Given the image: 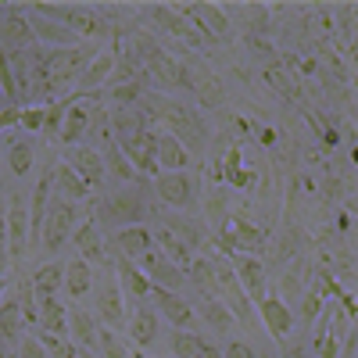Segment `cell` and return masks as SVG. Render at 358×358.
<instances>
[{
	"instance_id": "cell-2",
	"label": "cell",
	"mask_w": 358,
	"mask_h": 358,
	"mask_svg": "<svg viewBox=\"0 0 358 358\" xmlns=\"http://www.w3.org/2000/svg\"><path fill=\"white\" fill-rule=\"evenodd\" d=\"M147 215H151V183L143 176L97 201V222H104L111 233L126 226H143Z\"/></svg>"
},
{
	"instance_id": "cell-4",
	"label": "cell",
	"mask_w": 358,
	"mask_h": 358,
	"mask_svg": "<svg viewBox=\"0 0 358 358\" xmlns=\"http://www.w3.org/2000/svg\"><path fill=\"white\" fill-rule=\"evenodd\" d=\"M155 197L172 212H194L201 201V179L190 172H158L155 176Z\"/></svg>"
},
{
	"instance_id": "cell-7",
	"label": "cell",
	"mask_w": 358,
	"mask_h": 358,
	"mask_svg": "<svg viewBox=\"0 0 358 358\" xmlns=\"http://www.w3.org/2000/svg\"><path fill=\"white\" fill-rule=\"evenodd\" d=\"M136 265H140V273L151 280V287H158V290H172V294H179V290L187 287V273H183L179 265H172L162 251H147Z\"/></svg>"
},
{
	"instance_id": "cell-20",
	"label": "cell",
	"mask_w": 358,
	"mask_h": 358,
	"mask_svg": "<svg viewBox=\"0 0 358 358\" xmlns=\"http://www.w3.org/2000/svg\"><path fill=\"white\" fill-rule=\"evenodd\" d=\"M158 226H165V229H169V233H172L190 255L204 244V226L194 222V219L183 215V212H176V215H172V212H162V222H158Z\"/></svg>"
},
{
	"instance_id": "cell-6",
	"label": "cell",
	"mask_w": 358,
	"mask_h": 358,
	"mask_svg": "<svg viewBox=\"0 0 358 358\" xmlns=\"http://www.w3.org/2000/svg\"><path fill=\"white\" fill-rule=\"evenodd\" d=\"M4 251L15 265L29 255V208L18 190L8 194V244H4Z\"/></svg>"
},
{
	"instance_id": "cell-1",
	"label": "cell",
	"mask_w": 358,
	"mask_h": 358,
	"mask_svg": "<svg viewBox=\"0 0 358 358\" xmlns=\"http://www.w3.org/2000/svg\"><path fill=\"white\" fill-rule=\"evenodd\" d=\"M143 111L151 115V122L165 133H172L179 143L187 147V155H204L208 151V143H212V129H208V122L201 118L197 108L183 104V101H172L165 94H147L140 97Z\"/></svg>"
},
{
	"instance_id": "cell-45",
	"label": "cell",
	"mask_w": 358,
	"mask_h": 358,
	"mask_svg": "<svg viewBox=\"0 0 358 358\" xmlns=\"http://www.w3.org/2000/svg\"><path fill=\"white\" fill-rule=\"evenodd\" d=\"M262 143L273 147V143H276V133H273V129H262Z\"/></svg>"
},
{
	"instance_id": "cell-40",
	"label": "cell",
	"mask_w": 358,
	"mask_h": 358,
	"mask_svg": "<svg viewBox=\"0 0 358 358\" xmlns=\"http://www.w3.org/2000/svg\"><path fill=\"white\" fill-rule=\"evenodd\" d=\"M222 358H255V348H251L248 341H229Z\"/></svg>"
},
{
	"instance_id": "cell-9",
	"label": "cell",
	"mask_w": 358,
	"mask_h": 358,
	"mask_svg": "<svg viewBox=\"0 0 358 358\" xmlns=\"http://www.w3.org/2000/svg\"><path fill=\"white\" fill-rule=\"evenodd\" d=\"M65 165H72V172L83 179L90 190L104 187V179H108V172H104V158H101L97 147H86V143L65 147Z\"/></svg>"
},
{
	"instance_id": "cell-23",
	"label": "cell",
	"mask_w": 358,
	"mask_h": 358,
	"mask_svg": "<svg viewBox=\"0 0 358 358\" xmlns=\"http://www.w3.org/2000/svg\"><path fill=\"white\" fill-rule=\"evenodd\" d=\"M36 322H40V334L69 341V308L57 301V297H43V301H36Z\"/></svg>"
},
{
	"instance_id": "cell-28",
	"label": "cell",
	"mask_w": 358,
	"mask_h": 358,
	"mask_svg": "<svg viewBox=\"0 0 358 358\" xmlns=\"http://www.w3.org/2000/svg\"><path fill=\"white\" fill-rule=\"evenodd\" d=\"M54 190H57V197H65V201H86L90 197V187L65 162H54Z\"/></svg>"
},
{
	"instance_id": "cell-8",
	"label": "cell",
	"mask_w": 358,
	"mask_h": 358,
	"mask_svg": "<svg viewBox=\"0 0 358 358\" xmlns=\"http://www.w3.org/2000/svg\"><path fill=\"white\" fill-rule=\"evenodd\" d=\"M183 69H187V90H194L201 108H212V111L226 108V90H222V79L215 72H208L201 62L183 65Z\"/></svg>"
},
{
	"instance_id": "cell-36",
	"label": "cell",
	"mask_w": 358,
	"mask_h": 358,
	"mask_svg": "<svg viewBox=\"0 0 358 358\" xmlns=\"http://www.w3.org/2000/svg\"><path fill=\"white\" fill-rule=\"evenodd\" d=\"M43 122H47V104H33V108H22V118H18V133H43Z\"/></svg>"
},
{
	"instance_id": "cell-26",
	"label": "cell",
	"mask_w": 358,
	"mask_h": 358,
	"mask_svg": "<svg viewBox=\"0 0 358 358\" xmlns=\"http://www.w3.org/2000/svg\"><path fill=\"white\" fill-rule=\"evenodd\" d=\"M33 162H36L33 140L22 136V133H11L8 136V165H11V172L15 176H29V172H33Z\"/></svg>"
},
{
	"instance_id": "cell-15",
	"label": "cell",
	"mask_w": 358,
	"mask_h": 358,
	"mask_svg": "<svg viewBox=\"0 0 358 358\" xmlns=\"http://www.w3.org/2000/svg\"><path fill=\"white\" fill-rule=\"evenodd\" d=\"M143 76L147 79H155L158 86H165V90H172V86H183L187 90V69H183V62L179 57H172V54H155L151 62H143Z\"/></svg>"
},
{
	"instance_id": "cell-37",
	"label": "cell",
	"mask_w": 358,
	"mask_h": 358,
	"mask_svg": "<svg viewBox=\"0 0 358 358\" xmlns=\"http://www.w3.org/2000/svg\"><path fill=\"white\" fill-rule=\"evenodd\" d=\"M97 348L101 358H129V348L115 337V330H97Z\"/></svg>"
},
{
	"instance_id": "cell-12",
	"label": "cell",
	"mask_w": 358,
	"mask_h": 358,
	"mask_svg": "<svg viewBox=\"0 0 358 358\" xmlns=\"http://www.w3.org/2000/svg\"><path fill=\"white\" fill-rule=\"evenodd\" d=\"M229 265H233V276H236V283H241V290L258 305L265 297V265L255 255H233Z\"/></svg>"
},
{
	"instance_id": "cell-24",
	"label": "cell",
	"mask_w": 358,
	"mask_h": 358,
	"mask_svg": "<svg viewBox=\"0 0 358 358\" xmlns=\"http://www.w3.org/2000/svg\"><path fill=\"white\" fill-rule=\"evenodd\" d=\"M69 341L79 348V351H97V322L86 308L72 305L69 308Z\"/></svg>"
},
{
	"instance_id": "cell-25",
	"label": "cell",
	"mask_w": 358,
	"mask_h": 358,
	"mask_svg": "<svg viewBox=\"0 0 358 358\" xmlns=\"http://www.w3.org/2000/svg\"><path fill=\"white\" fill-rule=\"evenodd\" d=\"M187 287H194L204 301L208 297H219V283H215V268H212V258L208 255H197L187 268Z\"/></svg>"
},
{
	"instance_id": "cell-21",
	"label": "cell",
	"mask_w": 358,
	"mask_h": 358,
	"mask_svg": "<svg viewBox=\"0 0 358 358\" xmlns=\"http://www.w3.org/2000/svg\"><path fill=\"white\" fill-rule=\"evenodd\" d=\"M258 315H262V322H265V330L273 334L276 341L294 330V315H290V308H287L283 297H262V301H258Z\"/></svg>"
},
{
	"instance_id": "cell-41",
	"label": "cell",
	"mask_w": 358,
	"mask_h": 358,
	"mask_svg": "<svg viewBox=\"0 0 358 358\" xmlns=\"http://www.w3.org/2000/svg\"><path fill=\"white\" fill-rule=\"evenodd\" d=\"M248 47L255 50V57H262V62H268V57H273V43L262 40V36H248Z\"/></svg>"
},
{
	"instance_id": "cell-43",
	"label": "cell",
	"mask_w": 358,
	"mask_h": 358,
	"mask_svg": "<svg viewBox=\"0 0 358 358\" xmlns=\"http://www.w3.org/2000/svg\"><path fill=\"white\" fill-rule=\"evenodd\" d=\"M4 244H8V204L0 201V251H4ZM8 255V251H4Z\"/></svg>"
},
{
	"instance_id": "cell-47",
	"label": "cell",
	"mask_w": 358,
	"mask_h": 358,
	"mask_svg": "<svg viewBox=\"0 0 358 358\" xmlns=\"http://www.w3.org/2000/svg\"><path fill=\"white\" fill-rule=\"evenodd\" d=\"M0 297H4V280H0Z\"/></svg>"
},
{
	"instance_id": "cell-17",
	"label": "cell",
	"mask_w": 358,
	"mask_h": 358,
	"mask_svg": "<svg viewBox=\"0 0 358 358\" xmlns=\"http://www.w3.org/2000/svg\"><path fill=\"white\" fill-rule=\"evenodd\" d=\"M76 258H83L86 265H108V248H104V236H101V226L90 219L83 226H76Z\"/></svg>"
},
{
	"instance_id": "cell-44",
	"label": "cell",
	"mask_w": 358,
	"mask_h": 358,
	"mask_svg": "<svg viewBox=\"0 0 358 358\" xmlns=\"http://www.w3.org/2000/svg\"><path fill=\"white\" fill-rule=\"evenodd\" d=\"M283 358H305V348H297V344H287V348H283Z\"/></svg>"
},
{
	"instance_id": "cell-27",
	"label": "cell",
	"mask_w": 358,
	"mask_h": 358,
	"mask_svg": "<svg viewBox=\"0 0 358 358\" xmlns=\"http://www.w3.org/2000/svg\"><path fill=\"white\" fill-rule=\"evenodd\" d=\"M129 334H133V344L136 348H151L162 334V315L158 308H136V319L129 326Z\"/></svg>"
},
{
	"instance_id": "cell-19",
	"label": "cell",
	"mask_w": 358,
	"mask_h": 358,
	"mask_svg": "<svg viewBox=\"0 0 358 358\" xmlns=\"http://www.w3.org/2000/svg\"><path fill=\"white\" fill-rule=\"evenodd\" d=\"M97 308H101V319L108 322V330H118L126 322V297H122V287H118L115 273L104 287H97Z\"/></svg>"
},
{
	"instance_id": "cell-11",
	"label": "cell",
	"mask_w": 358,
	"mask_h": 358,
	"mask_svg": "<svg viewBox=\"0 0 358 358\" xmlns=\"http://www.w3.org/2000/svg\"><path fill=\"white\" fill-rule=\"evenodd\" d=\"M115 62H118V50L115 47H101L94 57H90V65L83 69V76L76 79L79 90L76 94H101V90L108 86L111 72H115Z\"/></svg>"
},
{
	"instance_id": "cell-29",
	"label": "cell",
	"mask_w": 358,
	"mask_h": 358,
	"mask_svg": "<svg viewBox=\"0 0 358 358\" xmlns=\"http://www.w3.org/2000/svg\"><path fill=\"white\" fill-rule=\"evenodd\" d=\"M62 287H65V290L76 297V301H79L83 294L94 290V265H86L83 258L65 262V280H62Z\"/></svg>"
},
{
	"instance_id": "cell-13",
	"label": "cell",
	"mask_w": 358,
	"mask_h": 358,
	"mask_svg": "<svg viewBox=\"0 0 358 358\" xmlns=\"http://www.w3.org/2000/svg\"><path fill=\"white\" fill-rule=\"evenodd\" d=\"M111 244H115V251L122 255V258L140 262L147 251H155V236H151V229H147V226H126V229H115L111 233Z\"/></svg>"
},
{
	"instance_id": "cell-33",
	"label": "cell",
	"mask_w": 358,
	"mask_h": 358,
	"mask_svg": "<svg viewBox=\"0 0 358 358\" xmlns=\"http://www.w3.org/2000/svg\"><path fill=\"white\" fill-rule=\"evenodd\" d=\"M265 79H268V86H273V90H276V94H280L283 101H294V104H301V79H297V76H290L287 69H276V65H268Z\"/></svg>"
},
{
	"instance_id": "cell-5",
	"label": "cell",
	"mask_w": 358,
	"mask_h": 358,
	"mask_svg": "<svg viewBox=\"0 0 358 358\" xmlns=\"http://www.w3.org/2000/svg\"><path fill=\"white\" fill-rule=\"evenodd\" d=\"M33 11H40V15L54 18V22H62L69 33H76L79 40H86V36H94V33L104 29L97 11L86 8V4H33Z\"/></svg>"
},
{
	"instance_id": "cell-42",
	"label": "cell",
	"mask_w": 358,
	"mask_h": 358,
	"mask_svg": "<svg viewBox=\"0 0 358 358\" xmlns=\"http://www.w3.org/2000/svg\"><path fill=\"white\" fill-rule=\"evenodd\" d=\"M319 305H322V297L312 290V294H305V319H315L319 315Z\"/></svg>"
},
{
	"instance_id": "cell-34",
	"label": "cell",
	"mask_w": 358,
	"mask_h": 358,
	"mask_svg": "<svg viewBox=\"0 0 358 358\" xmlns=\"http://www.w3.org/2000/svg\"><path fill=\"white\" fill-rule=\"evenodd\" d=\"M197 312H201V319H204L208 326H212V330H215L219 337L233 326V315H229V308L219 301V297H208V301H201V308H197Z\"/></svg>"
},
{
	"instance_id": "cell-18",
	"label": "cell",
	"mask_w": 358,
	"mask_h": 358,
	"mask_svg": "<svg viewBox=\"0 0 358 358\" xmlns=\"http://www.w3.org/2000/svg\"><path fill=\"white\" fill-rule=\"evenodd\" d=\"M151 294H155V301H158V315H165V322H172L176 330H190V322H194V305L187 301L183 294L158 290V287H151Z\"/></svg>"
},
{
	"instance_id": "cell-31",
	"label": "cell",
	"mask_w": 358,
	"mask_h": 358,
	"mask_svg": "<svg viewBox=\"0 0 358 358\" xmlns=\"http://www.w3.org/2000/svg\"><path fill=\"white\" fill-rule=\"evenodd\" d=\"M62 280H65V262H50V265L36 268V276L29 280V283H33L36 301H43V297H54L57 290H62Z\"/></svg>"
},
{
	"instance_id": "cell-30",
	"label": "cell",
	"mask_w": 358,
	"mask_h": 358,
	"mask_svg": "<svg viewBox=\"0 0 358 358\" xmlns=\"http://www.w3.org/2000/svg\"><path fill=\"white\" fill-rule=\"evenodd\" d=\"M151 236H155V251H162V255H165L172 265H179V268L187 273L190 262H194V255H190L183 244H179V241H176V236H172L165 226H155V229H151Z\"/></svg>"
},
{
	"instance_id": "cell-39",
	"label": "cell",
	"mask_w": 358,
	"mask_h": 358,
	"mask_svg": "<svg viewBox=\"0 0 358 358\" xmlns=\"http://www.w3.org/2000/svg\"><path fill=\"white\" fill-rule=\"evenodd\" d=\"M18 118H22V108H18V104L0 108V136H4L8 129H15V126H18Z\"/></svg>"
},
{
	"instance_id": "cell-16",
	"label": "cell",
	"mask_w": 358,
	"mask_h": 358,
	"mask_svg": "<svg viewBox=\"0 0 358 358\" xmlns=\"http://www.w3.org/2000/svg\"><path fill=\"white\" fill-rule=\"evenodd\" d=\"M155 158H158V172H187L190 169V155L172 133L158 129L155 133Z\"/></svg>"
},
{
	"instance_id": "cell-10",
	"label": "cell",
	"mask_w": 358,
	"mask_h": 358,
	"mask_svg": "<svg viewBox=\"0 0 358 358\" xmlns=\"http://www.w3.org/2000/svg\"><path fill=\"white\" fill-rule=\"evenodd\" d=\"M155 133H158V126L155 129H143V133H136V136H126V140H115L118 147H122V155L129 158V165L136 169V176H158V158H155Z\"/></svg>"
},
{
	"instance_id": "cell-32",
	"label": "cell",
	"mask_w": 358,
	"mask_h": 358,
	"mask_svg": "<svg viewBox=\"0 0 358 358\" xmlns=\"http://www.w3.org/2000/svg\"><path fill=\"white\" fill-rule=\"evenodd\" d=\"M22 322H25V315H22L18 297H15V294H8L4 301H0V337H8V341H22V337H25V334H22Z\"/></svg>"
},
{
	"instance_id": "cell-3",
	"label": "cell",
	"mask_w": 358,
	"mask_h": 358,
	"mask_svg": "<svg viewBox=\"0 0 358 358\" xmlns=\"http://www.w3.org/2000/svg\"><path fill=\"white\" fill-rule=\"evenodd\" d=\"M76 226H79V212H76V204L54 194V197H50V204H47V215H43L40 248H43V251H50V255H57V251H62V248L69 244V236L76 233Z\"/></svg>"
},
{
	"instance_id": "cell-46",
	"label": "cell",
	"mask_w": 358,
	"mask_h": 358,
	"mask_svg": "<svg viewBox=\"0 0 358 358\" xmlns=\"http://www.w3.org/2000/svg\"><path fill=\"white\" fill-rule=\"evenodd\" d=\"M79 358H101L97 351H79Z\"/></svg>"
},
{
	"instance_id": "cell-38",
	"label": "cell",
	"mask_w": 358,
	"mask_h": 358,
	"mask_svg": "<svg viewBox=\"0 0 358 358\" xmlns=\"http://www.w3.org/2000/svg\"><path fill=\"white\" fill-rule=\"evenodd\" d=\"M15 358H50V355H47V348L40 344V337H22Z\"/></svg>"
},
{
	"instance_id": "cell-35",
	"label": "cell",
	"mask_w": 358,
	"mask_h": 358,
	"mask_svg": "<svg viewBox=\"0 0 358 358\" xmlns=\"http://www.w3.org/2000/svg\"><path fill=\"white\" fill-rule=\"evenodd\" d=\"M204 337H197V334H190V330H176L172 334V355L176 358H201L204 355Z\"/></svg>"
},
{
	"instance_id": "cell-14",
	"label": "cell",
	"mask_w": 358,
	"mask_h": 358,
	"mask_svg": "<svg viewBox=\"0 0 358 358\" xmlns=\"http://www.w3.org/2000/svg\"><path fill=\"white\" fill-rule=\"evenodd\" d=\"M101 158H104V172H108V176H115L122 187L136 179V169H133V165H129V158L122 155V147L115 143V136H111L108 122L101 126Z\"/></svg>"
},
{
	"instance_id": "cell-22",
	"label": "cell",
	"mask_w": 358,
	"mask_h": 358,
	"mask_svg": "<svg viewBox=\"0 0 358 358\" xmlns=\"http://www.w3.org/2000/svg\"><path fill=\"white\" fill-rule=\"evenodd\" d=\"M111 268H115V280H118V287H122L129 297H136V301H143V297H151V280H147V276L140 273V265H136V262H129V258L118 255V258L111 262Z\"/></svg>"
}]
</instances>
